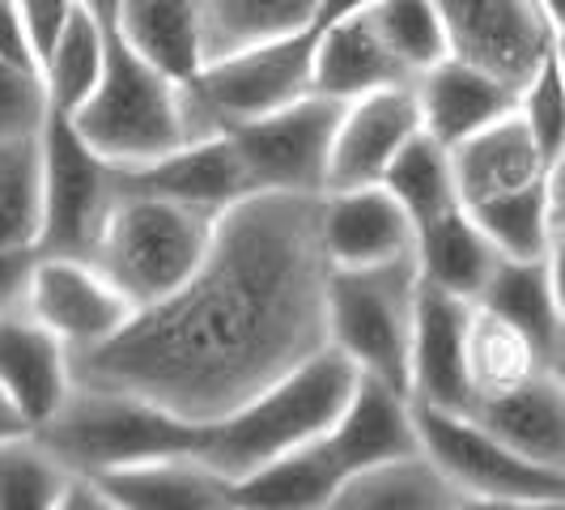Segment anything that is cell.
Masks as SVG:
<instances>
[{
  "label": "cell",
  "instance_id": "cell-1",
  "mask_svg": "<svg viewBox=\"0 0 565 510\" xmlns=\"http://www.w3.org/2000/svg\"><path fill=\"white\" fill-rule=\"evenodd\" d=\"M328 289L323 196L252 192L222 213L188 285L73 353V374L213 425L328 349Z\"/></svg>",
  "mask_w": 565,
  "mask_h": 510
},
{
  "label": "cell",
  "instance_id": "cell-2",
  "mask_svg": "<svg viewBox=\"0 0 565 510\" xmlns=\"http://www.w3.org/2000/svg\"><path fill=\"white\" fill-rule=\"evenodd\" d=\"M358 366L340 349H319L311 362L285 374L252 404L209 425L200 459H209L222 477L238 481L255 468L323 438L358 387Z\"/></svg>",
  "mask_w": 565,
  "mask_h": 510
},
{
  "label": "cell",
  "instance_id": "cell-3",
  "mask_svg": "<svg viewBox=\"0 0 565 510\" xmlns=\"http://www.w3.org/2000/svg\"><path fill=\"white\" fill-rule=\"evenodd\" d=\"M68 119L77 124L85 145L119 170L145 167L153 158H167L170 149L204 137L188 82H174L162 68H153L115 30L103 82L82 111Z\"/></svg>",
  "mask_w": 565,
  "mask_h": 510
},
{
  "label": "cell",
  "instance_id": "cell-4",
  "mask_svg": "<svg viewBox=\"0 0 565 510\" xmlns=\"http://www.w3.org/2000/svg\"><path fill=\"white\" fill-rule=\"evenodd\" d=\"M217 222L222 213L124 188L89 259L137 311H145L188 285L213 247Z\"/></svg>",
  "mask_w": 565,
  "mask_h": 510
},
{
  "label": "cell",
  "instance_id": "cell-5",
  "mask_svg": "<svg viewBox=\"0 0 565 510\" xmlns=\"http://www.w3.org/2000/svg\"><path fill=\"white\" fill-rule=\"evenodd\" d=\"M39 443L56 455L73 477H107L115 468H132L145 459L167 455H200L209 425H192L167 408L124 392L73 387V396L60 404V413L43 429H34Z\"/></svg>",
  "mask_w": 565,
  "mask_h": 510
},
{
  "label": "cell",
  "instance_id": "cell-6",
  "mask_svg": "<svg viewBox=\"0 0 565 510\" xmlns=\"http://www.w3.org/2000/svg\"><path fill=\"white\" fill-rule=\"evenodd\" d=\"M417 294H422L417 259L383 268H332V289H328V344L340 349L358 366V374L379 379L404 396L413 370Z\"/></svg>",
  "mask_w": 565,
  "mask_h": 510
},
{
  "label": "cell",
  "instance_id": "cell-7",
  "mask_svg": "<svg viewBox=\"0 0 565 510\" xmlns=\"http://www.w3.org/2000/svg\"><path fill=\"white\" fill-rule=\"evenodd\" d=\"M311 77L315 30H298V34L273 39V43H255L243 52L209 60L188 82V94H192L200 128L209 137H217V132L264 119V115L315 94Z\"/></svg>",
  "mask_w": 565,
  "mask_h": 510
},
{
  "label": "cell",
  "instance_id": "cell-8",
  "mask_svg": "<svg viewBox=\"0 0 565 510\" xmlns=\"http://www.w3.org/2000/svg\"><path fill=\"white\" fill-rule=\"evenodd\" d=\"M43 243L39 255L89 259L115 200L124 196L119 167L89 149L68 115H47L43 124Z\"/></svg>",
  "mask_w": 565,
  "mask_h": 510
},
{
  "label": "cell",
  "instance_id": "cell-9",
  "mask_svg": "<svg viewBox=\"0 0 565 510\" xmlns=\"http://www.w3.org/2000/svg\"><path fill=\"white\" fill-rule=\"evenodd\" d=\"M344 103L307 94L281 111L230 128L255 192H294V196H328V170L337 145Z\"/></svg>",
  "mask_w": 565,
  "mask_h": 510
},
{
  "label": "cell",
  "instance_id": "cell-10",
  "mask_svg": "<svg viewBox=\"0 0 565 510\" xmlns=\"http://www.w3.org/2000/svg\"><path fill=\"white\" fill-rule=\"evenodd\" d=\"M417 434L422 455L447 477L459 498H565L562 472H548L510 451L472 413L417 408Z\"/></svg>",
  "mask_w": 565,
  "mask_h": 510
},
{
  "label": "cell",
  "instance_id": "cell-11",
  "mask_svg": "<svg viewBox=\"0 0 565 510\" xmlns=\"http://www.w3.org/2000/svg\"><path fill=\"white\" fill-rule=\"evenodd\" d=\"M451 56L523 89L553 52V22L536 0H434Z\"/></svg>",
  "mask_w": 565,
  "mask_h": 510
},
{
  "label": "cell",
  "instance_id": "cell-12",
  "mask_svg": "<svg viewBox=\"0 0 565 510\" xmlns=\"http://www.w3.org/2000/svg\"><path fill=\"white\" fill-rule=\"evenodd\" d=\"M26 311L52 328L73 353L111 340L137 307L115 289L94 259L77 255H39L26 289Z\"/></svg>",
  "mask_w": 565,
  "mask_h": 510
},
{
  "label": "cell",
  "instance_id": "cell-13",
  "mask_svg": "<svg viewBox=\"0 0 565 510\" xmlns=\"http://www.w3.org/2000/svg\"><path fill=\"white\" fill-rule=\"evenodd\" d=\"M422 132V107L413 85L374 89L366 98L344 103L332 145V170H328V192L344 188H370L383 183L396 153Z\"/></svg>",
  "mask_w": 565,
  "mask_h": 510
},
{
  "label": "cell",
  "instance_id": "cell-14",
  "mask_svg": "<svg viewBox=\"0 0 565 510\" xmlns=\"http://www.w3.org/2000/svg\"><path fill=\"white\" fill-rule=\"evenodd\" d=\"M468 319L472 302L422 285L417 294V328H413V370H408V396L417 408H447L472 413V383H468Z\"/></svg>",
  "mask_w": 565,
  "mask_h": 510
},
{
  "label": "cell",
  "instance_id": "cell-15",
  "mask_svg": "<svg viewBox=\"0 0 565 510\" xmlns=\"http://www.w3.org/2000/svg\"><path fill=\"white\" fill-rule=\"evenodd\" d=\"M323 451L337 459L344 481H353L358 472H370L379 464L422 455V434H417V408L413 400L379 383V379H358L353 396L344 404L337 425L319 438Z\"/></svg>",
  "mask_w": 565,
  "mask_h": 510
},
{
  "label": "cell",
  "instance_id": "cell-16",
  "mask_svg": "<svg viewBox=\"0 0 565 510\" xmlns=\"http://www.w3.org/2000/svg\"><path fill=\"white\" fill-rule=\"evenodd\" d=\"M323 243L332 268H383L417 259V226L383 183L328 192Z\"/></svg>",
  "mask_w": 565,
  "mask_h": 510
},
{
  "label": "cell",
  "instance_id": "cell-17",
  "mask_svg": "<svg viewBox=\"0 0 565 510\" xmlns=\"http://www.w3.org/2000/svg\"><path fill=\"white\" fill-rule=\"evenodd\" d=\"M119 179H124L128 192L167 196L179 200V204H192V209H209V213H226V209H234L238 200H247L255 192L252 174L243 167L230 132L179 145V149H170L167 158L119 170Z\"/></svg>",
  "mask_w": 565,
  "mask_h": 510
},
{
  "label": "cell",
  "instance_id": "cell-18",
  "mask_svg": "<svg viewBox=\"0 0 565 510\" xmlns=\"http://www.w3.org/2000/svg\"><path fill=\"white\" fill-rule=\"evenodd\" d=\"M0 387L22 408L30 429L52 422L77 387L73 349L52 328H43L26 307L0 319Z\"/></svg>",
  "mask_w": 565,
  "mask_h": 510
},
{
  "label": "cell",
  "instance_id": "cell-19",
  "mask_svg": "<svg viewBox=\"0 0 565 510\" xmlns=\"http://www.w3.org/2000/svg\"><path fill=\"white\" fill-rule=\"evenodd\" d=\"M413 89H417V107H422V128L447 149L477 137L481 128L507 119L519 107L514 85L459 56H447L434 68H425L413 82Z\"/></svg>",
  "mask_w": 565,
  "mask_h": 510
},
{
  "label": "cell",
  "instance_id": "cell-20",
  "mask_svg": "<svg viewBox=\"0 0 565 510\" xmlns=\"http://www.w3.org/2000/svg\"><path fill=\"white\" fill-rule=\"evenodd\" d=\"M472 417L493 429L510 451L565 477V379L553 366L536 370L502 396L481 400Z\"/></svg>",
  "mask_w": 565,
  "mask_h": 510
},
{
  "label": "cell",
  "instance_id": "cell-21",
  "mask_svg": "<svg viewBox=\"0 0 565 510\" xmlns=\"http://www.w3.org/2000/svg\"><path fill=\"white\" fill-rule=\"evenodd\" d=\"M417 77L399 64V56L387 47L370 13L344 18L337 26L315 30V77L311 89L337 103L366 98L374 89L413 85Z\"/></svg>",
  "mask_w": 565,
  "mask_h": 510
},
{
  "label": "cell",
  "instance_id": "cell-22",
  "mask_svg": "<svg viewBox=\"0 0 565 510\" xmlns=\"http://www.w3.org/2000/svg\"><path fill=\"white\" fill-rule=\"evenodd\" d=\"M94 485L119 510H234V481L200 455H167L115 468Z\"/></svg>",
  "mask_w": 565,
  "mask_h": 510
},
{
  "label": "cell",
  "instance_id": "cell-23",
  "mask_svg": "<svg viewBox=\"0 0 565 510\" xmlns=\"http://www.w3.org/2000/svg\"><path fill=\"white\" fill-rule=\"evenodd\" d=\"M451 167H455V192H459L463 209H472L481 200L507 196V192L527 188L536 179H548V162H544L540 145L532 141L527 124L519 119V107L507 119L481 128L477 137L455 145Z\"/></svg>",
  "mask_w": 565,
  "mask_h": 510
},
{
  "label": "cell",
  "instance_id": "cell-24",
  "mask_svg": "<svg viewBox=\"0 0 565 510\" xmlns=\"http://www.w3.org/2000/svg\"><path fill=\"white\" fill-rule=\"evenodd\" d=\"M111 30L174 82H192L209 60L204 0H119Z\"/></svg>",
  "mask_w": 565,
  "mask_h": 510
},
{
  "label": "cell",
  "instance_id": "cell-25",
  "mask_svg": "<svg viewBox=\"0 0 565 510\" xmlns=\"http://www.w3.org/2000/svg\"><path fill=\"white\" fill-rule=\"evenodd\" d=\"M502 255L493 252V243L472 222V213L459 204L451 213L434 217L429 226L417 230V273L422 285H434L443 294L477 302L484 285L493 277Z\"/></svg>",
  "mask_w": 565,
  "mask_h": 510
},
{
  "label": "cell",
  "instance_id": "cell-26",
  "mask_svg": "<svg viewBox=\"0 0 565 510\" xmlns=\"http://www.w3.org/2000/svg\"><path fill=\"white\" fill-rule=\"evenodd\" d=\"M344 489L337 459L315 438L234 481V510H332Z\"/></svg>",
  "mask_w": 565,
  "mask_h": 510
},
{
  "label": "cell",
  "instance_id": "cell-27",
  "mask_svg": "<svg viewBox=\"0 0 565 510\" xmlns=\"http://www.w3.org/2000/svg\"><path fill=\"white\" fill-rule=\"evenodd\" d=\"M477 307L510 319L519 332L536 340L544 362L557 353L565 337V323L557 315V298H553V281H548V255L544 259H498L493 277L477 298Z\"/></svg>",
  "mask_w": 565,
  "mask_h": 510
},
{
  "label": "cell",
  "instance_id": "cell-28",
  "mask_svg": "<svg viewBox=\"0 0 565 510\" xmlns=\"http://www.w3.org/2000/svg\"><path fill=\"white\" fill-rule=\"evenodd\" d=\"M463 362H468V383L477 404L489 396H502L510 387L527 383L536 370H544V353L527 332H519L510 319L484 311L472 302V319H468V344H463ZM472 404V408H477Z\"/></svg>",
  "mask_w": 565,
  "mask_h": 510
},
{
  "label": "cell",
  "instance_id": "cell-29",
  "mask_svg": "<svg viewBox=\"0 0 565 510\" xmlns=\"http://www.w3.org/2000/svg\"><path fill=\"white\" fill-rule=\"evenodd\" d=\"M107 52H111V26L103 18H94L85 4H77V13L68 18V26L56 39V47L39 64L52 111L56 115L82 111L85 103H89V94L103 82Z\"/></svg>",
  "mask_w": 565,
  "mask_h": 510
},
{
  "label": "cell",
  "instance_id": "cell-30",
  "mask_svg": "<svg viewBox=\"0 0 565 510\" xmlns=\"http://www.w3.org/2000/svg\"><path fill=\"white\" fill-rule=\"evenodd\" d=\"M481 234L493 243L502 259H544L553 252V226H557V196L553 183L536 179L527 188H514L507 196L481 200L468 209Z\"/></svg>",
  "mask_w": 565,
  "mask_h": 510
},
{
  "label": "cell",
  "instance_id": "cell-31",
  "mask_svg": "<svg viewBox=\"0 0 565 510\" xmlns=\"http://www.w3.org/2000/svg\"><path fill=\"white\" fill-rule=\"evenodd\" d=\"M455 502L447 477L425 455H408L344 481L332 510H455Z\"/></svg>",
  "mask_w": 565,
  "mask_h": 510
},
{
  "label": "cell",
  "instance_id": "cell-32",
  "mask_svg": "<svg viewBox=\"0 0 565 510\" xmlns=\"http://www.w3.org/2000/svg\"><path fill=\"white\" fill-rule=\"evenodd\" d=\"M319 0H204V43L209 60L273 43L285 34L311 30ZM204 60V64H209Z\"/></svg>",
  "mask_w": 565,
  "mask_h": 510
},
{
  "label": "cell",
  "instance_id": "cell-33",
  "mask_svg": "<svg viewBox=\"0 0 565 510\" xmlns=\"http://www.w3.org/2000/svg\"><path fill=\"white\" fill-rule=\"evenodd\" d=\"M39 137L0 145V252H39L43 243V141Z\"/></svg>",
  "mask_w": 565,
  "mask_h": 510
},
{
  "label": "cell",
  "instance_id": "cell-34",
  "mask_svg": "<svg viewBox=\"0 0 565 510\" xmlns=\"http://www.w3.org/2000/svg\"><path fill=\"white\" fill-rule=\"evenodd\" d=\"M383 188L404 204V213L413 217L417 230L429 226L434 217L459 209L451 149L443 141H434L425 128L396 153V162L383 174Z\"/></svg>",
  "mask_w": 565,
  "mask_h": 510
},
{
  "label": "cell",
  "instance_id": "cell-35",
  "mask_svg": "<svg viewBox=\"0 0 565 510\" xmlns=\"http://www.w3.org/2000/svg\"><path fill=\"white\" fill-rule=\"evenodd\" d=\"M73 472L39 443V434L0 443V510H56Z\"/></svg>",
  "mask_w": 565,
  "mask_h": 510
},
{
  "label": "cell",
  "instance_id": "cell-36",
  "mask_svg": "<svg viewBox=\"0 0 565 510\" xmlns=\"http://www.w3.org/2000/svg\"><path fill=\"white\" fill-rule=\"evenodd\" d=\"M366 13L413 77H422L425 68L451 56L434 0H374V9H366Z\"/></svg>",
  "mask_w": 565,
  "mask_h": 510
},
{
  "label": "cell",
  "instance_id": "cell-37",
  "mask_svg": "<svg viewBox=\"0 0 565 510\" xmlns=\"http://www.w3.org/2000/svg\"><path fill=\"white\" fill-rule=\"evenodd\" d=\"M519 119L527 124L532 141L540 145L544 162L553 170L565 153V73L553 52L519 89Z\"/></svg>",
  "mask_w": 565,
  "mask_h": 510
},
{
  "label": "cell",
  "instance_id": "cell-38",
  "mask_svg": "<svg viewBox=\"0 0 565 510\" xmlns=\"http://www.w3.org/2000/svg\"><path fill=\"white\" fill-rule=\"evenodd\" d=\"M47 115H52V103H47L43 73L0 60V145L39 137Z\"/></svg>",
  "mask_w": 565,
  "mask_h": 510
},
{
  "label": "cell",
  "instance_id": "cell-39",
  "mask_svg": "<svg viewBox=\"0 0 565 510\" xmlns=\"http://www.w3.org/2000/svg\"><path fill=\"white\" fill-rule=\"evenodd\" d=\"M77 4H82V0H18V9H22L26 30H30V47H34L39 64L56 47V39L64 34L68 18L77 13Z\"/></svg>",
  "mask_w": 565,
  "mask_h": 510
},
{
  "label": "cell",
  "instance_id": "cell-40",
  "mask_svg": "<svg viewBox=\"0 0 565 510\" xmlns=\"http://www.w3.org/2000/svg\"><path fill=\"white\" fill-rule=\"evenodd\" d=\"M34 259H39V252H0V319L26 307Z\"/></svg>",
  "mask_w": 565,
  "mask_h": 510
},
{
  "label": "cell",
  "instance_id": "cell-41",
  "mask_svg": "<svg viewBox=\"0 0 565 510\" xmlns=\"http://www.w3.org/2000/svg\"><path fill=\"white\" fill-rule=\"evenodd\" d=\"M0 60L39 68V56H34V47H30V30H26L22 9H18V0H0Z\"/></svg>",
  "mask_w": 565,
  "mask_h": 510
},
{
  "label": "cell",
  "instance_id": "cell-42",
  "mask_svg": "<svg viewBox=\"0 0 565 510\" xmlns=\"http://www.w3.org/2000/svg\"><path fill=\"white\" fill-rule=\"evenodd\" d=\"M455 510H565V498H459Z\"/></svg>",
  "mask_w": 565,
  "mask_h": 510
},
{
  "label": "cell",
  "instance_id": "cell-43",
  "mask_svg": "<svg viewBox=\"0 0 565 510\" xmlns=\"http://www.w3.org/2000/svg\"><path fill=\"white\" fill-rule=\"evenodd\" d=\"M56 510H119V507H115L111 498H107V493H103V489H98L94 481H85V477H73V485L64 489V498H60Z\"/></svg>",
  "mask_w": 565,
  "mask_h": 510
},
{
  "label": "cell",
  "instance_id": "cell-44",
  "mask_svg": "<svg viewBox=\"0 0 565 510\" xmlns=\"http://www.w3.org/2000/svg\"><path fill=\"white\" fill-rule=\"evenodd\" d=\"M366 9H374V0H319V4H315L311 30L337 26V22H344V18H358V13H366Z\"/></svg>",
  "mask_w": 565,
  "mask_h": 510
},
{
  "label": "cell",
  "instance_id": "cell-45",
  "mask_svg": "<svg viewBox=\"0 0 565 510\" xmlns=\"http://www.w3.org/2000/svg\"><path fill=\"white\" fill-rule=\"evenodd\" d=\"M26 434H34L30 429V422L22 417V408L9 400V392L0 387V443H13V438H26Z\"/></svg>",
  "mask_w": 565,
  "mask_h": 510
},
{
  "label": "cell",
  "instance_id": "cell-46",
  "mask_svg": "<svg viewBox=\"0 0 565 510\" xmlns=\"http://www.w3.org/2000/svg\"><path fill=\"white\" fill-rule=\"evenodd\" d=\"M548 281H553L557 315H562V323H565V252L562 247H553V252H548Z\"/></svg>",
  "mask_w": 565,
  "mask_h": 510
},
{
  "label": "cell",
  "instance_id": "cell-47",
  "mask_svg": "<svg viewBox=\"0 0 565 510\" xmlns=\"http://www.w3.org/2000/svg\"><path fill=\"white\" fill-rule=\"evenodd\" d=\"M82 4L89 9V13H94V18H103L107 26L115 22V9H119V0H82Z\"/></svg>",
  "mask_w": 565,
  "mask_h": 510
},
{
  "label": "cell",
  "instance_id": "cell-48",
  "mask_svg": "<svg viewBox=\"0 0 565 510\" xmlns=\"http://www.w3.org/2000/svg\"><path fill=\"white\" fill-rule=\"evenodd\" d=\"M548 183H553V196H557V204H565V153L557 158V167L548 170Z\"/></svg>",
  "mask_w": 565,
  "mask_h": 510
},
{
  "label": "cell",
  "instance_id": "cell-49",
  "mask_svg": "<svg viewBox=\"0 0 565 510\" xmlns=\"http://www.w3.org/2000/svg\"><path fill=\"white\" fill-rule=\"evenodd\" d=\"M536 4L544 9V18H548L553 26H557V22L565 18V0H536Z\"/></svg>",
  "mask_w": 565,
  "mask_h": 510
},
{
  "label": "cell",
  "instance_id": "cell-50",
  "mask_svg": "<svg viewBox=\"0 0 565 510\" xmlns=\"http://www.w3.org/2000/svg\"><path fill=\"white\" fill-rule=\"evenodd\" d=\"M553 56H557V64H562V73H565V18L553 26Z\"/></svg>",
  "mask_w": 565,
  "mask_h": 510
},
{
  "label": "cell",
  "instance_id": "cell-51",
  "mask_svg": "<svg viewBox=\"0 0 565 510\" xmlns=\"http://www.w3.org/2000/svg\"><path fill=\"white\" fill-rule=\"evenodd\" d=\"M548 366H553V370H557V374L565 379V337H562V344H557V353L548 358Z\"/></svg>",
  "mask_w": 565,
  "mask_h": 510
}]
</instances>
